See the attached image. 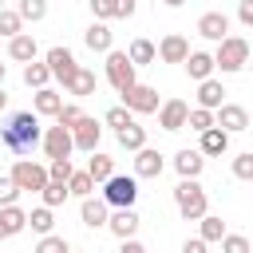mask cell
Wrapping results in <instances>:
<instances>
[{
	"instance_id": "cell-1",
	"label": "cell",
	"mask_w": 253,
	"mask_h": 253,
	"mask_svg": "<svg viewBox=\"0 0 253 253\" xmlns=\"http://www.w3.org/2000/svg\"><path fill=\"white\" fill-rule=\"evenodd\" d=\"M43 138V126H40V115L36 111H12L0 126V146L8 154H32V146Z\"/></svg>"
},
{
	"instance_id": "cell-2",
	"label": "cell",
	"mask_w": 253,
	"mask_h": 253,
	"mask_svg": "<svg viewBox=\"0 0 253 253\" xmlns=\"http://www.w3.org/2000/svg\"><path fill=\"white\" fill-rule=\"evenodd\" d=\"M174 206H178V213H182L186 221H198V217L210 210V198H206V190H202L198 178H182V182L174 186Z\"/></svg>"
},
{
	"instance_id": "cell-3",
	"label": "cell",
	"mask_w": 253,
	"mask_h": 253,
	"mask_svg": "<svg viewBox=\"0 0 253 253\" xmlns=\"http://www.w3.org/2000/svg\"><path fill=\"white\" fill-rule=\"evenodd\" d=\"M245 63H249V40H245V36H225V40H217L213 67H221L225 75H233V71H241Z\"/></svg>"
},
{
	"instance_id": "cell-4",
	"label": "cell",
	"mask_w": 253,
	"mask_h": 253,
	"mask_svg": "<svg viewBox=\"0 0 253 253\" xmlns=\"http://www.w3.org/2000/svg\"><path fill=\"white\" fill-rule=\"evenodd\" d=\"M99 186H103V202L115 206V210L134 206V198H138V178H126V174H111V178L99 182Z\"/></svg>"
},
{
	"instance_id": "cell-5",
	"label": "cell",
	"mask_w": 253,
	"mask_h": 253,
	"mask_svg": "<svg viewBox=\"0 0 253 253\" xmlns=\"http://www.w3.org/2000/svg\"><path fill=\"white\" fill-rule=\"evenodd\" d=\"M8 178L20 186V194H24V190H28V194H40V190L47 186V166H40V162H32V158H16V166H12Z\"/></svg>"
},
{
	"instance_id": "cell-6",
	"label": "cell",
	"mask_w": 253,
	"mask_h": 253,
	"mask_svg": "<svg viewBox=\"0 0 253 253\" xmlns=\"http://www.w3.org/2000/svg\"><path fill=\"white\" fill-rule=\"evenodd\" d=\"M119 95H123V107H126L130 115H154V111H158V91L146 87V83H138V79H134L126 91H119Z\"/></svg>"
},
{
	"instance_id": "cell-7",
	"label": "cell",
	"mask_w": 253,
	"mask_h": 253,
	"mask_svg": "<svg viewBox=\"0 0 253 253\" xmlns=\"http://www.w3.org/2000/svg\"><path fill=\"white\" fill-rule=\"evenodd\" d=\"M103 71H107V83H111L115 91H126V87L134 83V63L126 59V51H115V47H111V51H107V67H103Z\"/></svg>"
},
{
	"instance_id": "cell-8",
	"label": "cell",
	"mask_w": 253,
	"mask_h": 253,
	"mask_svg": "<svg viewBox=\"0 0 253 253\" xmlns=\"http://www.w3.org/2000/svg\"><path fill=\"white\" fill-rule=\"evenodd\" d=\"M213 126H221L225 134H241V130H249V111L241 103H221L213 111Z\"/></svg>"
},
{
	"instance_id": "cell-9",
	"label": "cell",
	"mask_w": 253,
	"mask_h": 253,
	"mask_svg": "<svg viewBox=\"0 0 253 253\" xmlns=\"http://www.w3.org/2000/svg\"><path fill=\"white\" fill-rule=\"evenodd\" d=\"M43 63H47V71H51V79H59V83H67V79H71V71L79 67V63H75V51H71V47H63V43H55V47H47V55H43Z\"/></svg>"
},
{
	"instance_id": "cell-10",
	"label": "cell",
	"mask_w": 253,
	"mask_h": 253,
	"mask_svg": "<svg viewBox=\"0 0 253 253\" xmlns=\"http://www.w3.org/2000/svg\"><path fill=\"white\" fill-rule=\"evenodd\" d=\"M186 55H190V40L178 36V32H170L154 43V59H162V63H182Z\"/></svg>"
},
{
	"instance_id": "cell-11",
	"label": "cell",
	"mask_w": 253,
	"mask_h": 253,
	"mask_svg": "<svg viewBox=\"0 0 253 253\" xmlns=\"http://www.w3.org/2000/svg\"><path fill=\"white\" fill-rule=\"evenodd\" d=\"M186 111H190V103L186 99H166V103H158V126L162 130H186Z\"/></svg>"
},
{
	"instance_id": "cell-12",
	"label": "cell",
	"mask_w": 253,
	"mask_h": 253,
	"mask_svg": "<svg viewBox=\"0 0 253 253\" xmlns=\"http://www.w3.org/2000/svg\"><path fill=\"white\" fill-rule=\"evenodd\" d=\"M40 142H43V154H47V158H71V150H75V146H71V130L59 126V123L47 126Z\"/></svg>"
},
{
	"instance_id": "cell-13",
	"label": "cell",
	"mask_w": 253,
	"mask_h": 253,
	"mask_svg": "<svg viewBox=\"0 0 253 253\" xmlns=\"http://www.w3.org/2000/svg\"><path fill=\"white\" fill-rule=\"evenodd\" d=\"M99 138H103V126H99L95 119H87V115L71 126V146H75V150H87V154H91V150L99 146Z\"/></svg>"
},
{
	"instance_id": "cell-14",
	"label": "cell",
	"mask_w": 253,
	"mask_h": 253,
	"mask_svg": "<svg viewBox=\"0 0 253 253\" xmlns=\"http://www.w3.org/2000/svg\"><path fill=\"white\" fill-rule=\"evenodd\" d=\"M87 4H91L95 20H130L138 8V0H87Z\"/></svg>"
},
{
	"instance_id": "cell-15",
	"label": "cell",
	"mask_w": 253,
	"mask_h": 253,
	"mask_svg": "<svg viewBox=\"0 0 253 253\" xmlns=\"http://www.w3.org/2000/svg\"><path fill=\"white\" fill-rule=\"evenodd\" d=\"M138 213H134V206H123V210H115L111 217H107V229L119 237V241H126V237H134L138 233Z\"/></svg>"
},
{
	"instance_id": "cell-16",
	"label": "cell",
	"mask_w": 253,
	"mask_h": 253,
	"mask_svg": "<svg viewBox=\"0 0 253 253\" xmlns=\"http://www.w3.org/2000/svg\"><path fill=\"white\" fill-rule=\"evenodd\" d=\"M198 36H202V40H213V43L225 40V36H229V16H225V12H202V16H198Z\"/></svg>"
},
{
	"instance_id": "cell-17",
	"label": "cell",
	"mask_w": 253,
	"mask_h": 253,
	"mask_svg": "<svg viewBox=\"0 0 253 253\" xmlns=\"http://www.w3.org/2000/svg\"><path fill=\"white\" fill-rule=\"evenodd\" d=\"M162 170H166V162H162V154L154 146H138L134 150V178H158Z\"/></svg>"
},
{
	"instance_id": "cell-18",
	"label": "cell",
	"mask_w": 253,
	"mask_h": 253,
	"mask_svg": "<svg viewBox=\"0 0 253 253\" xmlns=\"http://www.w3.org/2000/svg\"><path fill=\"white\" fill-rule=\"evenodd\" d=\"M79 221L87 225V229H103L107 225V202L103 198H79Z\"/></svg>"
},
{
	"instance_id": "cell-19",
	"label": "cell",
	"mask_w": 253,
	"mask_h": 253,
	"mask_svg": "<svg viewBox=\"0 0 253 253\" xmlns=\"http://www.w3.org/2000/svg\"><path fill=\"white\" fill-rule=\"evenodd\" d=\"M95 87H99V79H95V71H91V67H75V71H71V79L63 83V91H67V95H75V99L95 95Z\"/></svg>"
},
{
	"instance_id": "cell-20",
	"label": "cell",
	"mask_w": 253,
	"mask_h": 253,
	"mask_svg": "<svg viewBox=\"0 0 253 253\" xmlns=\"http://www.w3.org/2000/svg\"><path fill=\"white\" fill-rule=\"evenodd\" d=\"M24 229H28V213H24L20 206H0V241L16 237V233H24Z\"/></svg>"
},
{
	"instance_id": "cell-21",
	"label": "cell",
	"mask_w": 253,
	"mask_h": 253,
	"mask_svg": "<svg viewBox=\"0 0 253 253\" xmlns=\"http://www.w3.org/2000/svg\"><path fill=\"white\" fill-rule=\"evenodd\" d=\"M83 43H87L91 51H103V55H107V51L115 47V32L107 28V20H95V24L83 32Z\"/></svg>"
},
{
	"instance_id": "cell-22",
	"label": "cell",
	"mask_w": 253,
	"mask_h": 253,
	"mask_svg": "<svg viewBox=\"0 0 253 253\" xmlns=\"http://www.w3.org/2000/svg\"><path fill=\"white\" fill-rule=\"evenodd\" d=\"M198 150H202L206 158H217V154H225V150H229V134H225L221 126H210V130H202V134H198Z\"/></svg>"
},
{
	"instance_id": "cell-23",
	"label": "cell",
	"mask_w": 253,
	"mask_h": 253,
	"mask_svg": "<svg viewBox=\"0 0 253 253\" xmlns=\"http://www.w3.org/2000/svg\"><path fill=\"white\" fill-rule=\"evenodd\" d=\"M174 170L182 174V178H202V170H206V154L202 150H178L174 154Z\"/></svg>"
},
{
	"instance_id": "cell-24",
	"label": "cell",
	"mask_w": 253,
	"mask_h": 253,
	"mask_svg": "<svg viewBox=\"0 0 253 253\" xmlns=\"http://www.w3.org/2000/svg\"><path fill=\"white\" fill-rule=\"evenodd\" d=\"M225 103V87H221V79H202L198 83V107H206V111H217Z\"/></svg>"
},
{
	"instance_id": "cell-25",
	"label": "cell",
	"mask_w": 253,
	"mask_h": 253,
	"mask_svg": "<svg viewBox=\"0 0 253 253\" xmlns=\"http://www.w3.org/2000/svg\"><path fill=\"white\" fill-rule=\"evenodd\" d=\"M36 36L32 32H20V36H12L8 40V59H16V63H28V59H36Z\"/></svg>"
},
{
	"instance_id": "cell-26",
	"label": "cell",
	"mask_w": 253,
	"mask_h": 253,
	"mask_svg": "<svg viewBox=\"0 0 253 253\" xmlns=\"http://www.w3.org/2000/svg\"><path fill=\"white\" fill-rule=\"evenodd\" d=\"M182 67H186V75H190V79H198V83H202V79H210V75H213V55H210V51H190V55L182 59Z\"/></svg>"
},
{
	"instance_id": "cell-27",
	"label": "cell",
	"mask_w": 253,
	"mask_h": 253,
	"mask_svg": "<svg viewBox=\"0 0 253 253\" xmlns=\"http://www.w3.org/2000/svg\"><path fill=\"white\" fill-rule=\"evenodd\" d=\"M59 107H63V95H59L55 87H40V91L32 95V111H36V115H51V119H55Z\"/></svg>"
},
{
	"instance_id": "cell-28",
	"label": "cell",
	"mask_w": 253,
	"mask_h": 253,
	"mask_svg": "<svg viewBox=\"0 0 253 253\" xmlns=\"http://www.w3.org/2000/svg\"><path fill=\"white\" fill-rule=\"evenodd\" d=\"M115 138H119L123 150H138V146H146V126H138V119H130L126 126L115 130Z\"/></svg>"
},
{
	"instance_id": "cell-29",
	"label": "cell",
	"mask_w": 253,
	"mask_h": 253,
	"mask_svg": "<svg viewBox=\"0 0 253 253\" xmlns=\"http://www.w3.org/2000/svg\"><path fill=\"white\" fill-rule=\"evenodd\" d=\"M87 174H91V182L99 186V182H107L111 174H115V158H107V154H99V150H91V162H87Z\"/></svg>"
},
{
	"instance_id": "cell-30",
	"label": "cell",
	"mask_w": 253,
	"mask_h": 253,
	"mask_svg": "<svg viewBox=\"0 0 253 253\" xmlns=\"http://www.w3.org/2000/svg\"><path fill=\"white\" fill-rule=\"evenodd\" d=\"M47 79H51V71H47V63H36V59H28V63H24V83H28L32 91H40V87H47Z\"/></svg>"
},
{
	"instance_id": "cell-31",
	"label": "cell",
	"mask_w": 253,
	"mask_h": 253,
	"mask_svg": "<svg viewBox=\"0 0 253 253\" xmlns=\"http://www.w3.org/2000/svg\"><path fill=\"white\" fill-rule=\"evenodd\" d=\"M198 221H202L198 237H202L206 245H210V241H221V237H225V221H221V217H213V213H202Z\"/></svg>"
},
{
	"instance_id": "cell-32",
	"label": "cell",
	"mask_w": 253,
	"mask_h": 253,
	"mask_svg": "<svg viewBox=\"0 0 253 253\" xmlns=\"http://www.w3.org/2000/svg\"><path fill=\"white\" fill-rule=\"evenodd\" d=\"M126 59H130L134 67H146V63H154V43H150V40H134V43L126 47Z\"/></svg>"
},
{
	"instance_id": "cell-33",
	"label": "cell",
	"mask_w": 253,
	"mask_h": 253,
	"mask_svg": "<svg viewBox=\"0 0 253 253\" xmlns=\"http://www.w3.org/2000/svg\"><path fill=\"white\" fill-rule=\"evenodd\" d=\"M28 225H32V233H40V237H43V233H51V229H55V213H51L47 206H40V210H32V213H28Z\"/></svg>"
},
{
	"instance_id": "cell-34",
	"label": "cell",
	"mask_w": 253,
	"mask_h": 253,
	"mask_svg": "<svg viewBox=\"0 0 253 253\" xmlns=\"http://www.w3.org/2000/svg\"><path fill=\"white\" fill-rule=\"evenodd\" d=\"M40 198H43V206H47V210H55V206H63L71 194H67V182H47V186L40 190Z\"/></svg>"
},
{
	"instance_id": "cell-35",
	"label": "cell",
	"mask_w": 253,
	"mask_h": 253,
	"mask_svg": "<svg viewBox=\"0 0 253 253\" xmlns=\"http://www.w3.org/2000/svg\"><path fill=\"white\" fill-rule=\"evenodd\" d=\"M16 16H20V20L40 24V20L47 16V0H20V4H16Z\"/></svg>"
},
{
	"instance_id": "cell-36",
	"label": "cell",
	"mask_w": 253,
	"mask_h": 253,
	"mask_svg": "<svg viewBox=\"0 0 253 253\" xmlns=\"http://www.w3.org/2000/svg\"><path fill=\"white\" fill-rule=\"evenodd\" d=\"M24 32V20L16 16V8H0V40H12Z\"/></svg>"
},
{
	"instance_id": "cell-37",
	"label": "cell",
	"mask_w": 253,
	"mask_h": 253,
	"mask_svg": "<svg viewBox=\"0 0 253 253\" xmlns=\"http://www.w3.org/2000/svg\"><path fill=\"white\" fill-rule=\"evenodd\" d=\"M186 126L198 130V134L210 130V126H213V111H206V107H190V111H186Z\"/></svg>"
},
{
	"instance_id": "cell-38",
	"label": "cell",
	"mask_w": 253,
	"mask_h": 253,
	"mask_svg": "<svg viewBox=\"0 0 253 253\" xmlns=\"http://www.w3.org/2000/svg\"><path fill=\"white\" fill-rule=\"evenodd\" d=\"M91 190H95L91 174H87V170H71V178H67V194H75V198H87Z\"/></svg>"
},
{
	"instance_id": "cell-39",
	"label": "cell",
	"mask_w": 253,
	"mask_h": 253,
	"mask_svg": "<svg viewBox=\"0 0 253 253\" xmlns=\"http://www.w3.org/2000/svg\"><path fill=\"white\" fill-rule=\"evenodd\" d=\"M36 253H71V241L59 237V233H43V237L36 241Z\"/></svg>"
},
{
	"instance_id": "cell-40",
	"label": "cell",
	"mask_w": 253,
	"mask_h": 253,
	"mask_svg": "<svg viewBox=\"0 0 253 253\" xmlns=\"http://www.w3.org/2000/svg\"><path fill=\"white\" fill-rule=\"evenodd\" d=\"M71 158H47V182H67L71 178Z\"/></svg>"
},
{
	"instance_id": "cell-41",
	"label": "cell",
	"mask_w": 253,
	"mask_h": 253,
	"mask_svg": "<svg viewBox=\"0 0 253 253\" xmlns=\"http://www.w3.org/2000/svg\"><path fill=\"white\" fill-rule=\"evenodd\" d=\"M79 119H83L79 103H63V107H59V115H55V123H59V126H67V130H71V126H75Z\"/></svg>"
},
{
	"instance_id": "cell-42",
	"label": "cell",
	"mask_w": 253,
	"mask_h": 253,
	"mask_svg": "<svg viewBox=\"0 0 253 253\" xmlns=\"http://www.w3.org/2000/svg\"><path fill=\"white\" fill-rule=\"evenodd\" d=\"M233 178H241V182L253 178V154H249V150H241V154L233 158Z\"/></svg>"
},
{
	"instance_id": "cell-43",
	"label": "cell",
	"mask_w": 253,
	"mask_h": 253,
	"mask_svg": "<svg viewBox=\"0 0 253 253\" xmlns=\"http://www.w3.org/2000/svg\"><path fill=\"white\" fill-rule=\"evenodd\" d=\"M221 253H249V237L245 233H225L221 237Z\"/></svg>"
},
{
	"instance_id": "cell-44",
	"label": "cell",
	"mask_w": 253,
	"mask_h": 253,
	"mask_svg": "<svg viewBox=\"0 0 253 253\" xmlns=\"http://www.w3.org/2000/svg\"><path fill=\"white\" fill-rule=\"evenodd\" d=\"M130 119H134V115H130V111H126L123 103H119V107H111V111L103 115V123H107V126H115V130H119V126H126Z\"/></svg>"
},
{
	"instance_id": "cell-45",
	"label": "cell",
	"mask_w": 253,
	"mask_h": 253,
	"mask_svg": "<svg viewBox=\"0 0 253 253\" xmlns=\"http://www.w3.org/2000/svg\"><path fill=\"white\" fill-rule=\"evenodd\" d=\"M16 198H20V186L8 174H0V206H16Z\"/></svg>"
},
{
	"instance_id": "cell-46",
	"label": "cell",
	"mask_w": 253,
	"mask_h": 253,
	"mask_svg": "<svg viewBox=\"0 0 253 253\" xmlns=\"http://www.w3.org/2000/svg\"><path fill=\"white\" fill-rule=\"evenodd\" d=\"M237 20H241L245 28H253V0H241V4H237Z\"/></svg>"
},
{
	"instance_id": "cell-47",
	"label": "cell",
	"mask_w": 253,
	"mask_h": 253,
	"mask_svg": "<svg viewBox=\"0 0 253 253\" xmlns=\"http://www.w3.org/2000/svg\"><path fill=\"white\" fill-rule=\"evenodd\" d=\"M182 253H206V241L202 237H190V241H182Z\"/></svg>"
},
{
	"instance_id": "cell-48",
	"label": "cell",
	"mask_w": 253,
	"mask_h": 253,
	"mask_svg": "<svg viewBox=\"0 0 253 253\" xmlns=\"http://www.w3.org/2000/svg\"><path fill=\"white\" fill-rule=\"evenodd\" d=\"M119 253H146V245H142V241H134V237H126V241L119 245Z\"/></svg>"
},
{
	"instance_id": "cell-49",
	"label": "cell",
	"mask_w": 253,
	"mask_h": 253,
	"mask_svg": "<svg viewBox=\"0 0 253 253\" xmlns=\"http://www.w3.org/2000/svg\"><path fill=\"white\" fill-rule=\"evenodd\" d=\"M8 107V95H4V83H0V111Z\"/></svg>"
},
{
	"instance_id": "cell-50",
	"label": "cell",
	"mask_w": 253,
	"mask_h": 253,
	"mask_svg": "<svg viewBox=\"0 0 253 253\" xmlns=\"http://www.w3.org/2000/svg\"><path fill=\"white\" fill-rule=\"evenodd\" d=\"M162 4H166V8H182L186 0H162Z\"/></svg>"
},
{
	"instance_id": "cell-51",
	"label": "cell",
	"mask_w": 253,
	"mask_h": 253,
	"mask_svg": "<svg viewBox=\"0 0 253 253\" xmlns=\"http://www.w3.org/2000/svg\"><path fill=\"white\" fill-rule=\"evenodd\" d=\"M4 75H8V63H0V83H4Z\"/></svg>"
},
{
	"instance_id": "cell-52",
	"label": "cell",
	"mask_w": 253,
	"mask_h": 253,
	"mask_svg": "<svg viewBox=\"0 0 253 253\" xmlns=\"http://www.w3.org/2000/svg\"><path fill=\"white\" fill-rule=\"evenodd\" d=\"M71 253H83V249H71Z\"/></svg>"
}]
</instances>
